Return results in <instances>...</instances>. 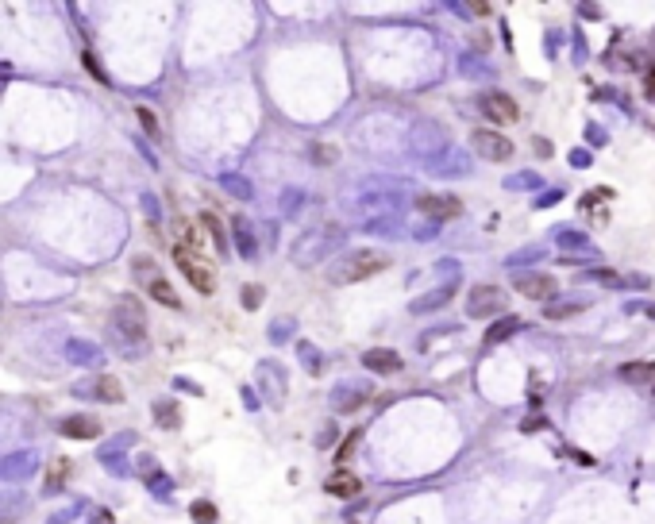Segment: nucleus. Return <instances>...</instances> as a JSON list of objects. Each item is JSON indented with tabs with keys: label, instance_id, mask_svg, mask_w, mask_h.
Masks as SVG:
<instances>
[{
	"label": "nucleus",
	"instance_id": "f257e3e1",
	"mask_svg": "<svg viewBox=\"0 0 655 524\" xmlns=\"http://www.w3.org/2000/svg\"><path fill=\"white\" fill-rule=\"evenodd\" d=\"M112 343L124 359H139L147 351V312L135 297H120L112 309Z\"/></svg>",
	"mask_w": 655,
	"mask_h": 524
},
{
	"label": "nucleus",
	"instance_id": "f03ea898",
	"mask_svg": "<svg viewBox=\"0 0 655 524\" xmlns=\"http://www.w3.org/2000/svg\"><path fill=\"white\" fill-rule=\"evenodd\" d=\"M390 266V254L381 251H370V247H359V251H347L328 266V282L332 285H355L362 278H370V274L386 270Z\"/></svg>",
	"mask_w": 655,
	"mask_h": 524
},
{
	"label": "nucleus",
	"instance_id": "7ed1b4c3",
	"mask_svg": "<svg viewBox=\"0 0 655 524\" xmlns=\"http://www.w3.org/2000/svg\"><path fill=\"white\" fill-rule=\"evenodd\" d=\"M343 239H347V232H343L340 223H324V228H316V232H304L301 243L293 247V262L297 266H316L320 259H328L332 251H340Z\"/></svg>",
	"mask_w": 655,
	"mask_h": 524
},
{
	"label": "nucleus",
	"instance_id": "20e7f679",
	"mask_svg": "<svg viewBox=\"0 0 655 524\" xmlns=\"http://www.w3.org/2000/svg\"><path fill=\"white\" fill-rule=\"evenodd\" d=\"M74 397L100 401V405H120V401H124V386H120V378H112V374H93V378L74 386Z\"/></svg>",
	"mask_w": 655,
	"mask_h": 524
},
{
	"label": "nucleus",
	"instance_id": "39448f33",
	"mask_svg": "<svg viewBox=\"0 0 655 524\" xmlns=\"http://www.w3.org/2000/svg\"><path fill=\"white\" fill-rule=\"evenodd\" d=\"M505 309V293L498 285H474L467 293V316L470 320H489V316H498Z\"/></svg>",
	"mask_w": 655,
	"mask_h": 524
},
{
	"label": "nucleus",
	"instance_id": "423d86ee",
	"mask_svg": "<svg viewBox=\"0 0 655 524\" xmlns=\"http://www.w3.org/2000/svg\"><path fill=\"white\" fill-rule=\"evenodd\" d=\"M174 262H177V270L186 274V282L193 285L197 293H212V290H216L212 270H208V266H205L201 259H197V254H189L186 247H177V251H174Z\"/></svg>",
	"mask_w": 655,
	"mask_h": 524
},
{
	"label": "nucleus",
	"instance_id": "0eeeda50",
	"mask_svg": "<svg viewBox=\"0 0 655 524\" xmlns=\"http://www.w3.org/2000/svg\"><path fill=\"white\" fill-rule=\"evenodd\" d=\"M417 212H424L432 223L440 220H455V216L463 212V201L451 193H421L417 197Z\"/></svg>",
	"mask_w": 655,
	"mask_h": 524
},
{
	"label": "nucleus",
	"instance_id": "6e6552de",
	"mask_svg": "<svg viewBox=\"0 0 655 524\" xmlns=\"http://www.w3.org/2000/svg\"><path fill=\"white\" fill-rule=\"evenodd\" d=\"M470 146H474L486 162H505V158H513V143H509L505 135H498V131H489V127H478V131L470 135Z\"/></svg>",
	"mask_w": 655,
	"mask_h": 524
},
{
	"label": "nucleus",
	"instance_id": "1a4fd4ad",
	"mask_svg": "<svg viewBox=\"0 0 655 524\" xmlns=\"http://www.w3.org/2000/svg\"><path fill=\"white\" fill-rule=\"evenodd\" d=\"M366 397H374V389L366 382H335L332 386V408L335 413H355L366 405Z\"/></svg>",
	"mask_w": 655,
	"mask_h": 524
},
{
	"label": "nucleus",
	"instance_id": "9d476101",
	"mask_svg": "<svg viewBox=\"0 0 655 524\" xmlns=\"http://www.w3.org/2000/svg\"><path fill=\"white\" fill-rule=\"evenodd\" d=\"M39 470V455L35 451H12L0 459V482H23Z\"/></svg>",
	"mask_w": 655,
	"mask_h": 524
},
{
	"label": "nucleus",
	"instance_id": "9b49d317",
	"mask_svg": "<svg viewBox=\"0 0 655 524\" xmlns=\"http://www.w3.org/2000/svg\"><path fill=\"white\" fill-rule=\"evenodd\" d=\"M482 112H486V120H493V124H513V120L520 116L517 100L509 97V93H498V89H489V93H482Z\"/></svg>",
	"mask_w": 655,
	"mask_h": 524
},
{
	"label": "nucleus",
	"instance_id": "f8f14e48",
	"mask_svg": "<svg viewBox=\"0 0 655 524\" xmlns=\"http://www.w3.org/2000/svg\"><path fill=\"white\" fill-rule=\"evenodd\" d=\"M517 293H524V297H529V301H551V297H555V278H551V274H517Z\"/></svg>",
	"mask_w": 655,
	"mask_h": 524
},
{
	"label": "nucleus",
	"instance_id": "ddd939ff",
	"mask_svg": "<svg viewBox=\"0 0 655 524\" xmlns=\"http://www.w3.org/2000/svg\"><path fill=\"white\" fill-rule=\"evenodd\" d=\"M58 432L66 439H97L100 432H104V424H100L97 417H89V413H74V417H66L58 424Z\"/></svg>",
	"mask_w": 655,
	"mask_h": 524
},
{
	"label": "nucleus",
	"instance_id": "4468645a",
	"mask_svg": "<svg viewBox=\"0 0 655 524\" xmlns=\"http://www.w3.org/2000/svg\"><path fill=\"white\" fill-rule=\"evenodd\" d=\"M362 367L370 370V374H397L401 370V355L390 347H370V351H362Z\"/></svg>",
	"mask_w": 655,
	"mask_h": 524
},
{
	"label": "nucleus",
	"instance_id": "2eb2a0df",
	"mask_svg": "<svg viewBox=\"0 0 655 524\" xmlns=\"http://www.w3.org/2000/svg\"><path fill=\"white\" fill-rule=\"evenodd\" d=\"M232 243L243 259H258V239H254V228L247 216H235L232 220Z\"/></svg>",
	"mask_w": 655,
	"mask_h": 524
},
{
	"label": "nucleus",
	"instance_id": "dca6fc26",
	"mask_svg": "<svg viewBox=\"0 0 655 524\" xmlns=\"http://www.w3.org/2000/svg\"><path fill=\"white\" fill-rule=\"evenodd\" d=\"M66 359L74 362V367H100V362H104V351H100L97 343H89V340H69L66 343Z\"/></svg>",
	"mask_w": 655,
	"mask_h": 524
},
{
	"label": "nucleus",
	"instance_id": "f3484780",
	"mask_svg": "<svg viewBox=\"0 0 655 524\" xmlns=\"http://www.w3.org/2000/svg\"><path fill=\"white\" fill-rule=\"evenodd\" d=\"M258 382H263V393L274 405H282L285 397V374L278 370V362H258Z\"/></svg>",
	"mask_w": 655,
	"mask_h": 524
},
{
	"label": "nucleus",
	"instance_id": "a211bd4d",
	"mask_svg": "<svg viewBox=\"0 0 655 524\" xmlns=\"http://www.w3.org/2000/svg\"><path fill=\"white\" fill-rule=\"evenodd\" d=\"M131 444H135V436H131V432H124L116 444H108L104 451H100V463H104L108 474H127V463H124V455H120V447H131Z\"/></svg>",
	"mask_w": 655,
	"mask_h": 524
},
{
	"label": "nucleus",
	"instance_id": "6ab92c4d",
	"mask_svg": "<svg viewBox=\"0 0 655 524\" xmlns=\"http://www.w3.org/2000/svg\"><path fill=\"white\" fill-rule=\"evenodd\" d=\"M27 513V497L20 490H0V524H16Z\"/></svg>",
	"mask_w": 655,
	"mask_h": 524
},
{
	"label": "nucleus",
	"instance_id": "aec40b11",
	"mask_svg": "<svg viewBox=\"0 0 655 524\" xmlns=\"http://www.w3.org/2000/svg\"><path fill=\"white\" fill-rule=\"evenodd\" d=\"M455 297V282L451 285H440V290H432V293H424V297H417V301L409 305L417 316H424V312H436V309H443V305Z\"/></svg>",
	"mask_w": 655,
	"mask_h": 524
},
{
	"label": "nucleus",
	"instance_id": "412c9836",
	"mask_svg": "<svg viewBox=\"0 0 655 524\" xmlns=\"http://www.w3.org/2000/svg\"><path fill=\"white\" fill-rule=\"evenodd\" d=\"M324 490H328L332 497H355V494L362 490V482L351 474V470H347V466H340V470H335V474L324 482Z\"/></svg>",
	"mask_w": 655,
	"mask_h": 524
},
{
	"label": "nucleus",
	"instance_id": "4be33fe9",
	"mask_svg": "<svg viewBox=\"0 0 655 524\" xmlns=\"http://www.w3.org/2000/svg\"><path fill=\"white\" fill-rule=\"evenodd\" d=\"M147 293L155 297L158 305H166V309H174V312H177V309H186V305H181V297H177V290L166 282V278H162V274L147 278Z\"/></svg>",
	"mask_w": 655,
	"mask_h": 524
},
{
	"label": "nucleus",
	"instance_id": "5701e85b",
	"mask_svg": "<svg viewBox=\"0 0 655 524\" xmlns=\"http://www.w3.org/2000/svg\"><path fill=\"white\" fill-rule=\"evenodd\" d=\"M155 420H158V428H166V432L181 428V413H177V401H174V397L155 401Z\"/></svg>",
	"mask_w": 655,
	"mask_h": 524
},
{
	"label": "nucleus",
	"instance_id": "b1692460",
	"mask_svg": "<svg viewBox=\"0 0 655 524\" xmlns=\"http://www.w3.org/2000/svg\"><path fill=\"white\" fill-rule=\"evenodd\" d=\"M174 239H177V247H186L189 254H193L197 247H201V232H197V228L186 220V216H177V220H174Z\"/></svg>",
	"mask_w": 655,
	"mask_h": 524
},
{
	"label": "nucleus",
	"instance_id": "393cba45",
	"mask_svg": "<svg viewBox=\"0 0 655 524\" xmlns=\"http://www.w3.org/2000/svg\"><path fill=\"white\" fill-rule=\"evenodd\" d=\"M220 189H227L235 201H251V197H254L251 182H247L243 174H220Z\"/></svg>",
	"mask_w": 655,
	"mask_h": 524
},
{
	"label": "nucleus",
	"instance_id": "a878e982",
	"mask_svg": "<svg viewBox=\"0 0 655 524\" xmlns=\"http://www.w3.org/2000/svg\"><path fill=\"white\" fill-rule=\"evenodd\" d=\"M201 223H205V232L212 235V247L220 251V259H224L232 247H227V235H224V223L216 220V212H201Z\"/></svg>",
	"mask_w": 655,
	"mask_h": 524
},
{
	"label": "nucleus",
	"instance_id": "bb28decb",
	"mask_svg": "<svg viewBox=\"0 0 655 524\" xmlns=\"http://www.w3.org/2000/svg\"><path fill=\"white\" fill-rule=\"evenodd\" d=\"M297 359H301V367L309 370V374H320V370H324V355H320V347H313L309 340L297 343Z\"/></svg>",
	"mask_w": 655,
	"mask_h": 524
},
{
	"label": "nucleus",
	"instance_id": "cd10ccee",
	"mask_svg": "<svg viewBox=\"0 0 655 524\" xmlns=\"http://www.w3.org/2000/svg\"><path fill=\"white\" fill-rule=\"evenodd\" d=\"M66 478H69V463H66V459H54V466H50V474H47V490H43V494H62Z\"/></svg>",
	"mask_w": 655,
	"mask_h": 524
},
{
	"label": "nucleus",
	"instance_id": "c85d7f7f",
	"mask_svg": "<svg viewBox=\"0 0 655 524\" xmlns=\"http://www.w3.org/2000/svg\"><path fill=\"white\" fill-rule=\"evenodd\" d=\"M517 328H520V316H501V320L486 331V343H501V340H509V336H513Z\"/></svg>",
	"mask_w": 655,
	"mask_h": 524
},
{
	"label": "nucleus",
	"instance_id": "c756f323",
	"mask_svg": "<svg viewBox=\"0 0 655 524\" xmlns=\"http://www.w3.org/2000/svg\"><path fill=\"white\" fill-rule=\"evenodd\" d=\"M621 378H628V382H655V362H628V367H621Z\"/></svg>",
	"mask_w": 655,
	"mask_h": 524
},
{
	"label": "nucleus",
	"instance_id": "7c9ffc66",
	"mask_svg": "<svg viewBox=\"0 0 655 524\" xmlns=\"http://www.w3.org/2000/svg\"><path fill=\"white\" fill-rule=\"evenodd\" d=\"M189 516H193L197 524H216L220 521V509H216L212 501H193L189 505Z\"/></svg>",
	"mask_w": 655,
	"mask_h": 524
},
{
	"label": "nucleus",
	"instance_id": "2f4dec72",
	"mask_svg": "<svg viewBox=\"0 0 655 524\" xmlns=\"http://www.w3.org/2000/svg\"><path fill=\"white\" fill-rule=\"evenodd\" d=\"M366 232H370V235H390V232H397V212H390V216H374V220H366Z\"/></svg>",
	"mask_w": 655,
	"mask_h": 524
},
{
	"label": "nucleus",
	"instance_id": "473e14b6",
	"mask_svg": "<svg viewBox=\"0 0 655 524\" xmlns=\"http://www.w3.org/2000/svg\"><path fill=\"white\" fill-rule=\"evenodd\" d=\"M263 297H266L263 285H243V293H239V301H243V309H247V312L258 309V305H263Z\"/></svg>",
	"mask_w": 655,
	"mask_h": 524
},
{
	"label": "nucleus",
	"instance_id": "72a5a7b5",
	"mask_svg": "<svg viewBox=\"0 0 655 524\" xmlns=\"http://www.w3.org/2000/svg\"><path fill=\"white\" fill-rule=\"evenodd\" d=\"M304 204V193H297V189H285L282 193V216H297Z\"/></svg>",
	"mask_w": 655,
	"mask_h": 524
},
{
	"label": "nucleus",
	"instance_id": "f704fd0d",
	"mask_svg": "<svg viewBox=\"0 0 655 524\" xmlns=\"http://www.w3.org/2000/svg\"><path fill=\"white\" fill-rule=\"evenodd\" d=\"M293 336V316H285V320H274L270 324V343H285Z\"/></svg>",
	"mask_w": 655,
	"mask_h": 524
},
{
	"label": "nucleus",
	"instance_id": "c9c22d12",
	"mask_svg": "<svg viewBox=\"0 0 655 524\" xmlns=\"http://www.w3.org/2000/svg\"><path fill=\"white\" fill-rule=\"evenodd\" d=\"M359 439H362V432H359V428H355V432H351V436H347V439H343V444L340 447H335V463H347V459H351V451H355V447H359Z\"/></svg>",
	"mask_w": 655,
	"mask_h": 524
},
{
	"label": "nucleus",
	"instance_id": "e433bc0d",
	"mask_svg": "<svg viewBox=\"0 0 655 524\" xmlns=\"http://www.w3.org/2000/svg\"><path fill=\"white\" fill-rule=\"evenodd\" d=\"M135 116H139V124H143V131H147L151 139H158V135H162V127H158V116L151 112V108H139Z\"/></svg>",
	"mask_w": 655,
	"mask_h": 524
},
{
	"label": "nucleus",
	"instance_id": "4c0bfd02",
	"mask_svg": "<svg viewBox=\"0 0 655 524\" xmlns=\"http://www.w3.org/2000/svg\"><path fill=\"white\" fill-rule=\"evenodd\" d=\"M582 305H575V301H563V305H544V316L548 320H563V316H570V312H578Z\"/></svg>",
	"mask_w": 655,
	"mask_h": 524
},
{
	"label": "nucleus",
	"instance_id": "58836bf2",
	"mask_svg": "<svg viewBox=\"0 0 655 524\" xmlns=\"http://www.w3.org/2000/svg\"><path fill=\"white\" fill-rule=\"evenodd\" d=\"M332 146H328V143H309V162H320V166H328V162H332Z\"/></svg>",
	"mask_w": 655,
	"mask_h": 524
},
{
	"label": "nucleus",
	"instance_id": "ea45409f",
	"mask_svg": "<svg viewBox=\"0 0 655 524\" xmlns=\"http://www.w3.org/2000/svg\"><path fill=\"white\" fill-rule=\"evenodd\" d=\"M147 485H151V494H162V497H170V490H174V482H170V478L166 474H162V470H158V474L155 478H147Z\"/></svg>",
	"mask_w": 655,
	"mask_h": 524
},
{
	"label": "nucleus",
	"instance_id": "a19ab883",
	"mask_svg": "<svg viewBox=\"0 0 655 524\" xmlns=\"http://www.w3.org/2000/svg\"><path fill=\"white\" fill-rule=\"evenodd\" d=\"M78 509H81V505H66V509H58V513H50L47 524H66V521H74V516H78Z\"/></svg>",
	"mask_w": 655,
	"mask_h": 524
},
{
	"label": "nucleus",
	"instance_id": "79ce46f5",
	"mask_svg": "<svg viewBox=\"0 0 655 524\" xmlns=\"http://www.w3.org/2000/svg\"><path fill=\"white\" fill-rule=\"evenodd\" d=\"M139 474H143V478H155V474H158V463H155L151 455H139Z\"/></svg>",
	"mask_w": 655,
	"mask_h": 524
},
{
	"label": "nucleus",
	"instance_id": "37998d69",
	"mask_svg": "<svg viewBox=\"0 0 655 524\" xmlns=\"http://www.w3.org/2000/svg\"><path fill=\"white\" fill-rule=\"evenodd\" d=\"M335 432H340L335 424H324V432L316 436V447H332L335 444Z\"/></svg>",
	"mask_w": 655,
	"mask_h": 524
},
{
	"label": "nucleus",
	"instance_id": "c03bdc74",
	"mask_svg": "<svg viewBox=\"0 0 655 524\" xmlns=\"http://www.w3.org/2000/svg\"><path fill=\"white\" fill-rule=\"evenodd\" d=\"M85 66H89V74H93V78H97V81H104V85H108V78H104V69H100V62H97V58H93V54H85Z\"/></svg>",
	"mask_w": 655,
	"mask_h": 524
},
{
	"label": "nucleus",
	"instance_id": "a18cd8bd",
	"mask_svg": "<svg viewBox=\"0 0 655 524\" xmlns=\"http://www.w3.org/2000/svg\"><path fill=\"white\" fill-rule=\"evenodd\" d=\"M174 389H189L193 397H201V393H205V389L197 386V382H189V378H174Z\"/></svg>",
	"mask_w": 655,
	"mask_h": 524
},
{
	"label": "nucleus",
	"instance_id": "49530a36",
	"mask_svg": "<svg viewBox=\"0 0 655 524\" xmlns=\"http://www.w3.org/2000/svg\"><path fill=\"white\" fill-rule=\"evenodd\" d=\"M243 405H247V408H258V389L243 386Z\"/></svg>",
	"mask_w": 655,
	"mask_h": 524
},
{
	"label": "nucleus",
	"instance_id": "de8ad7c7",
	"mask_svg": "<svg viewBox=\"0 0 655 524\" xmlns=\"http://www.w3.org/2000/svg\"><path fill=\"white\" fill-rule=\"evenodd\" d=\"M520 428H524V432H540V428H548V420H540V417H529V420H524V424H520Z\"/></svg>",
	"mask_w": 655,
	"mask_h": 524
},
{
	"label": "nucleus",
	"instance_id": "09e8293b",
	"mask_svg": "<svg viewBox=\"0 0 655 524\" xmlns=\"http://www.w3.org/2000/svg\"><path fill=\"white\" fill-rule=\"evenodd\" d=\"M143 208H147L151 216H158V201H155V197H151V193H143Z\"/></svg>",
	"mask_w": 655,
	"mask_h": 524
},
{
	"label": "nucleus",
	"instance_id": "8fccbe9b",
	"mask_svg": "<svg viewBox=\"0 0 655 524\" xmlns=\"http://www.w3.org/2000/svg\"><path fill=\"white\" fill-rule=\"evenodd\" d=\"M93 524H112V513H108V509H97V513H93Z\"/></svg>",
	"mask_w": 655,
	"mask_h": 524
},
{
	"label": "nucleus",
	"instance_id": "3c124183",
	"mask_svg": "<svg viewBox=\"0 0 655 524\" xmlns=\"http://www.w3.org/2000/svg\"><path fill=\"white\" fill-rule=\"evenodd\" d=\"M644 89H647V100H655V69H652V74H647Z\"/></svg>",
	"mask_w": 655,
	"mask_h": 524
},
{
	"label": "nucleus",
	"instance_id": "603ef678",
	"mask_svg": "<svg viewBox=\"0 0 655 524\" xmlns=\"http://www.w3.org/2000/svg\"><path fill=\"white\" fill-rule=\"evenodd\" d=\"M647 316H652V320H655V305H647Z\"/></svg>",
	"mask_w": 655,
	"mask_h": 524
},
{
	"label": "nucleus",
	"instance_id": "864d4df0",
	"mask_svg": "<svg viewBox=\"0 0 655 524\" xmlns=\"http://www.w3.org/2000/svg\"><path fill=\"white\" fill-rule=\"evenodd\" d=\"M343 524H355V521H343Z\"/></svg>",
	"mask_w": 655,
	"mask_h": 524
}]
</instances>
